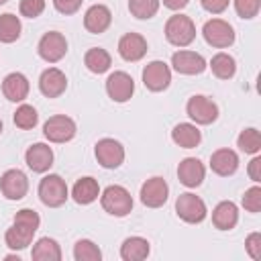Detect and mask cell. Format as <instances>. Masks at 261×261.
<instances>
[{"mask_svg":"<svg viewBox=\"0 0 261 261\" xmlns=\"http://www.w3.org/2000/svg\"><path fill=\"white\" fill-rule=\"evenodd\" d=\"M100 204L102 208L116 218H122L126 214H130L133 210V196L124 186H108L102 194H100Z\"/></svg>","mask_w":261,"mask_h":261,"instance_id":"6da1fadb","label":"cell"},{"mask_svg":"<svg viewBox=\"0 0 261 261\" xmlns=\"http://www.w3.org/2000/svg\"><path fill=\"white\" fill-rule=\"evenodd\" d=\"M165 39L175 47H188L196 39V24L186 14H173L165 22Z\"/></svg>","mask_w":261,"mask_h":261,"instance_id":"7a4b0ae2","label":"cell"},{"mask_svg":"<svg viewBox=\"0 0 261 261\" xmlns=\"http://www.w3.org/2000/svg\"><path fill=\"white\" fill-rule=\"evenodd\" d=\"M39 198L45 206L49 208H59L65 204V200L69 198L67 192V184L61 175L57 173H49L39 181Z\"/></svg>","mask_w":261,"mask_h":261,"instance_id":"3957f363","label":"cell"},{"mask_svg":"<svg viewBox=\"0 0 261 261\" xmlns=\"http://www.w3.org/2000/svg\"><path fill=\"white\" fill-rule=\"evenodd\" d=\"M175 214L188 224H200L206 218L208 210L200 196H196L192 192H184L175 200Z\"/></svg>","mask_w":261,"mask_h":261,"instance_id":"277c9868","label":"cell"},{"mask_svg":"<svg viewBox=\"0 0 261 261\" xmlns=\"http://www.w3.org/2000/svg\"><path fill=\"white\" fill-rule=\"evenodd\" d=\"M202 35H204V41L216 49H226L234 43V29L222 18L206 20L202 27Z\"/></svg>","mask_w":261,"mask_h":261,"instance_id":"5b68a950","label":"cell"},{"mask_svg":"<svg viewBox=\"0 0 261 261\" xmlns=\"http://www.w3.org/2000/svg\"><path fill=\"white\" fill-rule=\"evenodd\" d=\"M75 133H77V126H75L73 118H69L65 114L49 116L47 122L43 124V135L51 143H67L75 137Z\"/></svg>","mask_w":261,"mask_h":261,"instance_id":"8992f818","label":"cell"},{"mask_svg":"<svg viewBox=\"0 0 261 261\" xmlns=\"http://www.w3.org/2000/svg\"><path fill=\"white\" fill-rule=\"evenodd\" d=\"M186 112L188 116L196 122V124H212L218 118V106L214 100H210L208 96L196 94L188 100L186 104Z\"/></svg>","mask_w":261,"mask_h":261,"instance_id":"52a82bcc","label":"cell"},{"mask_svg":"<svg viewBox=\"0 0 261 261\" xmlns=\"http://www.w3.org/2000/svg\"><path fill=\"white\" fill-rule=\"evenodd\" d=\"M37 51H39V57L45 59L47 63H57L67 53V41L59 31H49L41 37Z\"/></svg>","mask_w":261,"mask_h":261,"instance_id":"ba28073f","label":"cell"},{"mask_svg":"<svg viewBox=\"0 0 261 261\" xmlns=\"http://www.w3.org/2000/svg\"><path fill=\"white\" fill-rule=\"evenodd\" d=\"M143 84L149 92H163L171 84V69L165 61H151L143 67Z\"/></svg>","mask_w":261,"mask_h":261,"instance_id":"9c48e42d","label":"cell"},{"mask_svg":"<svg viewBox=\"0 0 261 261\" xmlns=\"http://www.w3.org/2000/svg\"><path fill=\"white\" fill-rule=\"evenodd\" d=\"M94 155L104 169H116L124 161V147L116 139H100L94 147Z\"/></svg>","mask_w":261,"mask_h":261,"instance_id":"30bf717a","label":"cell"},{"mask_svg":"<svg viewBox=\"0 0 261 261\" xmlns=\"http://www.w3.org/2000/svg\"><path fill=\"white\" fill-rule=\"evenodd\" d=\"M0 192L6 200H22L29 192V177L20 169H6L0 177Z\"/></svg>","mask_w":261,"mask_h":261,"instance_id":"8fae6325","label":"cell"},{"mask_svg":"<svg viewBox=\"0 0 261 261\" xmlns=\"http://www.w3.org/2000/svg\"><path fill=\"white\" fill-rule=\"evenodd\" d=\"M106 94L118 104L128 102L135 94V80L126 71H114L106 77Z\"/></svg>","mask_w":261,"mask_h":261,"instance_id":"7c38bea8","label":"cell"},{"mask_svg":"<svg viewBox=\"0 0 261 261\" xmlns=\"http://www.w3.org/2000/svg\"><path fill=\"white\" fill-rule=\"evenodd\" d=\"M141 202L147 206V208H161L167 198H169V186L163 177H149L143 186H141Z\"/></svg>","mask_w":261,"mask_h":261,"instance_id":"4fadbf2b","label":"cell"},{"mask_svg":"<svg viewBox=\"0 0 261 261\" xmlns=\"http://www.w3.org/2000/svg\"><path fill=\"white\" fill-rule=\"evenodd\" d=\"M147 39L139 33H126L118 41V55L124 61H141L147 55Z\"/></svg>","mask_w":261,"mask_h":261,"instance_id":"5bb4252c","label":"cell"},{"mask_svg":"<svg viewBox=\"0 0 261 261\" xmlns=\"http://www.w3.org/2000/svg\"><path fill=\"white\" fill-rule=\"evenodd\" d=\"M171 65L177 73L200 75L206 69V59L196 51H175L171 55Z\"/></svg>","mask_w":261,"mask_h":261,"instance_id":"9a60e30c","label":"cell"},{"mask_svg":"<svg viewBox=\"0 0 261 261\" xmlns=\"http://www.w3.org/2000/svg\"><path fill=\"white\" fill-rule=\"evenodd\" d=\"M67 88V77L57 67H47L39 77V90L45 98H59Z\"/></svg>","mask_w":261,"mask_h":261,"instance_id":"2e32d148","label":"cell"},{"mask_svg":"<svg viewBox=\"0 0 261 261\" xmlns=\"http://www.w3.org/2000/svg\"><path fill=\"white\" fill-rule=\"evenodd\" d=\"M24 161H27V165H29L31 171L45 173L53 165V149L49 145H45V143H35V145H31L27 149Z\"/></svg>","mask_w":261,"mask_h":261,"instance_id":"e0dca14e","label":"cell"},{"mask_svg":"<svg viewBox=\"0 0 261 261\" xmlns=\"http://www.w3.org/2000/svg\"><path fill=\"white\" fill-rule=\"evenodd\" d=\"M204 175H206V167L200 159L196 157H186L179 161L177 165V177H179V184H184L186 188H198L202 181H204Z\"/></svg>","mask_w":261,"mask_h":261,"instance_id":"ac0fdd59","label":"cell"},{"mask_svg":"<svg viewBox=\"0 0 261 261\" xmlns=\"http://www.w3.org/2000/svg\"><path fill=\"white\" fill-rule=\"evenodd\" d=\"M110 22H112V12H110V8L104 6V4H94V6H90V8L86 10V14H84V27H86V31L92 33V35L104 33V31L110 27Z\"/></svg>","mask_w":261,"mask_h":261,"instance_id":"d6986e66","label":"cell"},{"mask_svg":"<svg viewBox=\"0 0 261 261\" xmlns=\"http://www.w3.org/2000/svg\"><path fill=\"white\" fill-rule=\"evenodd\" d=\"M29 90H31L29 80L20 71H12L2 80V94L10 102H22L29 96Z\"/></svg>","mask_w":261,"mask_h":261,"instance_id":"ffe728a7","label":"cell"},{"mask_svg":"<svg viewBox=\"0 0 261 261\" xmlns=\"http://www.w3.org/2000/svg\"><path fill=\"white\" fill-rule=\"evenodd\" d=\"M239 222V208L230 200H222L212 210V224L218 230H230Z\"/></svg>","mask_w":261,"mask_h":261,"instance_id":"44dd1931","label":"cell"},{"mask_svg":"<svg viewBox=\"0 0 261 261\" xmlns=\"http://www.w3.org/2000/svg\"><path fill=\"white\" fill-rule=\"evenodd\" d=\"M210 167L216 175L228 177L239 169V155L232 149H216L210 155Z\"/></svg>","mask_w":261,"mask_h":261,"instance_id":"7402d4cb","label":"cell"},{"mask_svg":"<svg viewBox=\"0 0 261 261\" xmlns=\"http://www.w3.org/2000/svg\"><path fill=\"white\" fill-rule=\"evenodd\" d=\"M100 196V186H98V179L86 175V177H80L73 188H71V198L75 200V204H82V206H88L92 204L94 200H98Z\"/></svg>","mask_w":261,"mask_h":261,"instance_id":"603a6c76","label":"cell"},{"mask_svg":"<svg viewBox=\"0 0 261 261\" xmlns=\"http://www.w3.org/2000/svg\"><path fill=\"white\" fill-rule=\"evenodd\" d=\"M171 139H173V143L179 145L181 149H194V147L200 145L202 133H200V128H198L196 124H192V122H179V124L173 126Z\"/></svg>","mask_w":261,"mask_h":261,"instance_id":"cb8c5ba5","label":"cell"},{"mask_svg":"<svg viewBox=\"0 0 261 261\" xmlns=\"http://www.w3.org/2000/svg\"><path fill=\"white\" fill-rule=\"evenodd\" d=\"M149 253H151L149 241L143 237H128L120 245V257L124 261H143L149 257Z\"/></svg>","mask_w":261,"mask_h":261,"instance_id":"d4e9b609","label":"cell"},{"mask_svg":"<svg viewBox=\"0 0 261 261\" xmlns=\"http://www.w3.org/2000/svg\"><path fill=\"white\" fill-rule=\"evenodd\" d=\"M31 259L33 261H61V247L55 239L41 237L31 251Z\"/></svg>","mask_w":261,"mask_h":261,"instance_id":"484cf974","label":"cell"},{"mask_svg":"<svg viewBox=\"0 0 261 261\" xmlns=\"http://www.w3.org/2000/svg\"><path fill=\"white\" fill-rule=\"evenodd\" d=\"M84 65H86L92 73H104V71H108L110 65H112V57H110V53H108L106 49H102V47H92V49H88L86 55H84Z\"/></svg>","mask_w":261,"mask_h":261,"instance_id":"4316f807","label":"cell"},{"mask_svg":"<svg viewBox=\"0 0 261 261\" xmlns=\"http://www.w3.org/2000/svg\"><path fill=\"white\" fill-rule=\"evenodd\" d=\"M33 237H35V230L31 228H24L20 224H14L4 232V241H6V247H10L12 251H22L27 249L31 243H33Z\"/></svg>","mask_w":261,"mask_h":261,"instance_id":"83f0119b","label":"cell"},{"mask_svg":"<svg viewBox=\"0 0 261 261\" xmlns=\"http://www.w3.org/2000/svg\"><path fill=\"white\" fill-rule=\"evenodd\" d=\"M210 69L218 80H230L237 73V61L228 53H216L210 59Z\"/></svg>","mask_w":261,"mask_h":261,"instance_id":"f1b7e54d","label":"cell"},{"mask_svg":"<svg viewBox=\"0 0 261 261\" xmlns=\"http://www.w3.org/2000/svg\"><path fill=\"white\" fill-rule=\"evenodd\" d=\"M22 24L20 18L12 12L0 14V43H14L20 37Z\"/></svg>","mask_w":261,"mask_h":261,"instance_id":"f546056e","label":"cell"},{"mask_svg":"<svg viewBox=\"0 0 261 261\" xmlns=\"http://www.w3.org/2000/svg\"><path fill=\"white\" fill-rule=\"evenodd\" d=\"M73 259L75 261H100L102 259V251L94 241L80 239L73 245Z\"/></svg>","mask_w":261,"mask_h":261,"instance_id":"4dcf8cb0","label":"cell"},{"mask_svg":"<svg viewBox=\"0 0 261 261\" xmlns=\"http://www.w3.org/2000/svg\"><path fill=\"white\" fill-rule=\"evenodd\" d=\"M237 145L243 153H249V155H257L261 151V135L257 128H245L241 130L239 139H237Z\"/></svg>","mask_w":261,"mask_h":261,"instance_id":"1f68e13d","label":"cell"},{"mask_svg":"<svg viewBox=\"0 0 261 261\" xmlns=\"http://www.w3.org/2000/svg\"><path fill=\"white\" fill-rule=\"evenodd\" d=\"M12 120H14V124H16L18 128H22V130H31V128L37 126V122H39V114H37V110H35L31 104H20V106L16 108Z\"/></svg>","mask_w":261,"mask_h":261,"instance_id":"d6a6232c","label":"cell"},{"mask_svg":"<svg viewBox=\"0 0 261 261\" xmlns=\"http://www.w3.org/2000/svg\"><path fill=\"white\" fill-rule=\"evenodd\" d=\"M128 10L135 18L147 20L153 18L159 10V0H128Z\"/></svg>","mask_w":261,"mask_h":261,"instance_id":"836d02e7","label":"cell"},{"mask_svg":"<svg viewBox=\"0 0 261 261\" xmlns=\"http://www.w3.org/2000/svg\"><path fill=\"white\" fill-rule=\"evenodd\" d=\"M14 224H20V226H24V228H31V230H35L37 232V228H39V224H41V216L33 210V208H22V210H18L16 214H14V220H12Z\"/></svg>","mask_w":261,"mask_h":261,"instance_id":"e575fe53","label":"cell"},{"mask_svg":"<svg viewBox=\"0 0 261 261\" xmlns=\"http://www.w3.org/2000/svg\"><path fill=\"white\" fill-rule=\"evenodd\" d=\"M234 10L241 18H255L261 10V0H234Z\"/></svg>","mask_w":261,"mask_h":261,"instance_id":"d590c367","label":"cell"},{"mask_svg":"<svg viewBox=\"0 0 261 261\" xmlns=\"http://www.w3.org/2000/svg\"><path fill=\"white\" fill-rule=\"evenodd\" d=\"M243 208L247 212H253V214H257L261 210V188L259 186H253V188H249L245 192V196H243Z\"/></svg>","mask_w":261,"mask_h":261,"instance_id":"8d00e7d4","label":"cell"},{"mask_svg":"<svg viewBox=\"0 0 261 261\" xmlns=\"http://www.w3.org/2000/svg\"><path fill=\"white\" fill-rule=\"evenodd\" d=\"M18 10L27 18H37L45 10V0H20Z\"/></svg>","mask_w":261,"mask_h":261,"instance_id":"74e56055","label":"cell"},{"mask_svg":"<svg viewBox=\"0 0 261 261\" xmlns=\"http://www.w3.org/2000/svg\"><path fill=\"white\" fill-rule=\"evenodd\" d=\"M245 249L251 259L261 261V232H251L245 241Z\"/></svg>","mask_w":261,"mask_h":261,"instance_id":"f35d334b","label":"cell"},{"mask_svg":"<svg viewBox=\"0 0 261 261\" xmlns=\"http://www.w3.org/2000/svg\"><path fill=\"white\" fill-rule=\"evenodd\" d=\"M82 2H84V0H53V6H55V10L61 12V14H73V12L80 10Z\"/></svg>","mask_w":261,"mask_h":261,"instance_id":"ab89813d","label":"cell"},{"mask_svg":"<svg viewBox=\"0 0 261 261\" xmlns=\"http://www.w3.org/2000/svg\"><path fill=\"white\" fill-rule=\"evenodd\" d=\"M228 2H230V0H200L202 8L208 10L210 14H220V12H224V10L228 8Z\"/></svg>","mask_w":261,"mask_h":261,"instance_id":"60d3db41","label":"cell"},{"mask_svg":"<svg viewBox=\"0 0 261 261\" xmlns=\"http://www.w3.org/2000/svg\"><path fill=\"white\" fill-rule=\"evenodd\" d=\"M247 173H249V177L255 181V184H259L261 181V157H253L251 159V163H249V167H247Z\"/></svg>","mask_w":261,"mask_h":261,"instance_id":"b9f144b4","label":"cell"},{"mask_svg":"<svg viewBox=\"0 0 261 261\" xmlns=\"http://www.w3.org/2000/svg\"><path fill=\"white\" fill-rule=\"evenodd\" d=\"M190 4V0H163V6H167L169 10H181Z\"/></svg>","mask_w":261,"mask_h":261,"instance_id":"7bdbcfd3","label":"cell"},{"mask_svg":"<svg viewBox=\"0 0 261 261\" xmlns=\"http://www.w3.org/2000/svg\"><path fill=\"white\" fill-rule=\"evenodd\" d=\"M4 259H6V261H12V259H16V261H20V257H18V255H6Z\"/></svg>","mask_w":261,"mask_h":261,"instance_id":"ee69618b","label":"cell"},{"mask_svg":"<svg viewBox=\"0 0 261 261\" xmlns=\"http://www.w3.org/2000/svg\"><path fill=\"white\" fill-rule=\"evenodd\" d=\"M6 2H8V0H0V6H2V4H6Z\"/></svg>","mask_w":261,"mask_h":261,"instance_id":"f6af8a7d","label":"cell"},{"mask_svg":"<svg viewBox=\"0 0 261 261\" xmlns=\"http://www.w3.org/2000/svg\"><path fill=\"white\" fill-rule=\"evenodd\" d=\"M2 128H4V124H2V120H0V133H2Z\"/></svg>","mask_w":261,"mask_h":261,"instance_id":"bcb514c9","label":"cell"}]
</instances>
